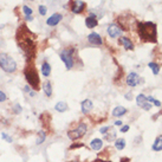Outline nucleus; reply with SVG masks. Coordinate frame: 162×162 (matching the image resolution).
<instances>
[{
	"mask_svg": "<svg viewBox=\"0 0 162 162\" xmlns=\"http://www.w3.org/2000/svg\"><path fill=\"white\" fill-rule=\"evenodd\" d=\"M113 128H114V127H113ZM113 128H111V129H113ZM111 129H110V130H111ZM110 130H109L107 134L103 135V136H104V140L108 141V142H113V141L116 138V131H115V130H114V131H110Z\"/></svg>",
	"mask_w": 162,
	"mask_h": 162,
	"instance_id": "obj_23",
	"label": "nucleus"
},
{
	"mask_svg": "<svg viewBox=\"0 0 162 162\" xmlns=\"http://www.w3.org/2000/svg\"><path fill=\"white\" fill-rule=\"evenodd\" d=\"M62 19H63V16H62L60 13H53L51 17L47 18L46 25H47V26H56V25H58V24L60 23Z\"/></svg>",
	"mask_w": 162,
	"mask_h": 162,
	"instance_id": "obj_13",
	"label": "nucleus"
},
{
	"mask_svg": "<svg viewBox=\"0 0 162 162\" xmlns=\"http://www.w3.org/2000/svg\"><path fill=\"white\" fill-rule=\"evenodd\" d=\"M24 91H25V92H30V91H31V87H29V85H26V87L24 88Z\"/></svg>",
	"mask_w": 162,
	"mask_h": 162,
	"instance_id": "obj_38",
	"label": "nucleus"
},
{
	"mask_svg": "<svg viewBox=\"0 0 162 162\" xmlns=\"http://www.w3.org/2000/svg\"><path fill=\"white\" fill-rule=\"evenodd\" d=\"M90 148H91L92 150H95V151L101 150V149L103 148V141H102L101 138H94V140H91V142H90Z\"/></svg>",
	"mask_w": 162,
	"mask_h": 162,
	"instance_id": "obj_16",
	"label": "nucleus"
},
{
	"mask_svg": "<svg viewBox=\"0 0 162 162\" xmlns=\"http://www.w3.org/2000/svg\"><path fill=\"white\" fill-rule=\"evenodd\" d=\"M92 162H110V161H104V160H100V158H97V160H95V161H92Z\"/></svg>",
	"mask_w": 162,
	"mask_h": 162,
	"instance_id": "obj_41",
	"label": "nucleus"
},
{
	"mask_svg": "<svg viewBox=\"0 0 162 162\" xmlns=\"http://www.w3.org/2000/svg\"><path fill=\"white\" fill-rule=\"evenodd\" d=\"M129 129H130V128H129V125H123V127H121V129H120V130H121V133H127Z\"/></svg>",
	"mask_w": 162,
	"mask_h": 162,
	"instance_id": "obj_32",
	"label": "nucleus"
},
{
	"mask_svg": "<svg viewBox=\"0 0 162 162\" xmlns=\"http://www.w3.org/2000/svg\"><path fill=\"white\" fill-rule=\"evenodd\" d=\"M125 100H128V101H131V100H133V96H131V92H128V94L125 95Z\"/></svg>",
	"mask_w": 162,
	"mask_h": 162,
	"instance_id": "obj_34",
	"label": "nucleus"
},
{
	"mask_svg": "<svg viewBox=\"0 0 162 162\" xmlns=\"http://www.w3.org/2000/svg\"><path fill=\"white\" fill-rule=\"evenodd\" d=\"M88 131V125L84 123V122H80L76 129L73 130H69L67 131V137L71 140V141H76V140H79L80 137H83Z\"/></svg>",
	"mask_w": 162,
	"mask_h": 162,
	"instance_id": "obj_5",
	"label": "nucleus"
},
{
	"mask_svg": "<svg viewBox=\"0 0 162 162\" xmlns=\"http://www.w3.org/2000/svg\"><path fill=\"white\" fill-rule=\"evenodd\" d=\"M23 12H24V14H25V16H32V13H33L32 9H31V7H29L27 5H24V6H23Z\"/></svg>",
	"mask_w": 162,
	"mask_h": 162,
	"instance_id": "obj_26",
	"label": "nucleus"
},
{
	"mask_svg": "<svg viewBox=\"0 0 162 162\" xmlns=\"http://www.w3.org/2000/svg\"><path fill=\"white\" fill-rule=\"evenodd\" d=\"M5 101H7V95H6L4 91L0 90V103H3V102H5Z\"/></svg>",
	"mask_w": 162,
	"mask_h": 162,
	"instance_id": "obj_31",
	"label": "nucleus"
},
{
	"mask_svg": "<svg viewBox=\"0 0 162 162\" xmlns=\"http://www.w3.org/2000/svg\"><path fill=\"white\" fill-rule=\"evenodd\" d=\"M92 108H94V103L91 100L87 98L80 103V110H82V114H84V115H88L92 110Z\"/></svg>",
	"mask_w": 162,
	"mask_h": 162,
	"instance_id": "obj_12",
	"label": "nucleus"
},
{
	"mask_svg": "<svg viewBox=\"0 0 162 162\" xmlns=\"http://www.w3.org/2000/svg\"><path fill=\"white\" fill-rule=\"evenodd\" d=\"M137 31L140 34V38L147 43H156L157 42V30L156 24L151 22H143L138 23Z\"/></svg>",
	"mask_w": 162,
	"mask_h": 162,
	"instance_id": "obj_2",
	"label": "nucleus"
},
{
	"mask_svg": "<svg viewBox=\"0 0 162 162\" xmlns=\"http://www.w3.org/2000/svg\"><path fill=\"white\" fill-rule=\"evenodd\" d=\"M38 10H39V13H40V16H45V14H46V12H47V9H46V6H44V5H40V6L38 7Z\"/></svg>",
	"mask_w": 162,
	"mask_h": 162,
	"instance_id": "obj_29",
	"label": "nucleus"
},
{
	"mask_svg": "<svg viewBox=\"0 0 162 162\" xmlns=\"http://www.w3.org/2000/svg\"><path fill=\"white\" fill-rule=\"evenodd\" d=\"M22 111H23V108H22V105H19V104H16V105L13 107V113H14L16 115L20 114Z\"/></svg>",
	"mask_w": 162,
	"mask_h": 162,
	"instance_id": "obj_28",
	"label": "nucleus"
},
{
	"mask_svg": "<svg viewBox=\"0 0 162 162\" xmlns=\"http://www.w3.org/2000/svg\"><path fill=\"white\" fill-rule=\"evenodd\" d=\"M125 140L122 137V138H117L116 141H115V148L117 149V150H123L124 148H125Z\"/></svg>",
	"mask_w": 162,
	"mask_h": 162,
	"instance_id": "obj_22",
	"label": "nucleus"
},
{
	"mask_svg": "<svg viewBox=\"0 0 162 162\" xmlns=\"http://www.w3.org/2000/svg\"><path fill=\"white\" fill-rule=\"evenodd\" d=\"M122 33H123V30H122V27H120L118 25H116V24L109 25V27H108V34H109L110 38L115 39V38L120 37Z\"/></svg>",
	"mask_w": 162,
	"mask_h": 162,
	"instance_id": "obj_8",
	"label": "nucleus"
},
{
	"mask_svg": "<svg viewBox=\"0 0 162 162\" xmlns=\"http://www.w3.org/2000/svg\"><path fill=\"white\" fill-rule=\"evenodd\" d=\"M43 90H44V94H45V96H47V97H51L52 96V85H51V82H45L44 84H43Z\"/></svg>",
	"mask_w": 162,
	"mask_h": 162,
	"instance_id": "obj_20",
	"label": "nucleus"
},
{
	"mask_svg": "<svg viewBox=\"0 0 162 162\" xmlns=\"http://www.w3.org/2000/svg\"><path fill=\"white\" fill-rule=\"evenodd\" d=\"M46 133L44 131V130H40V131H38V136H37V144L39 146V144H42V143H44V141L46 140Z\"/></svg>",
	"mask_w": 162,
	"mask_h": 162,
	"instance_id": "obj_24",
	"label": "nucleus"
},
{
	"mask_svg": "<svg viewBox=\"0 0 162 162\" xmlns=\"http://www.w3.org/2000/svg\"><path fill=\"white\" fill-rule=\"evenodd\" d=\"M17 42L27 57H32L36 52V45L33 37H30V32L25 25H22L17 32Z\"/></svg>",
	"mask_w": 162,
	"mask_h": 162,
	"instance_id": "obj_1",
	"label": "nucleus"
},
{
	"mask_svg": "<svg viewBox=\"0 0 162 162\" xmlns=\"http://www.w3.org/2000/svg\"><path fill=\"white\" fill-rule=\"evenodd\" d=\"M24 76H25V79L27 80L29 85L34 89V90H39V84H40V80H39V76H38V72L37 70L33 67V66H26L25 70H24Z\"/></svg>",
	"mask_w": 162,
	"mask_h": 162,
	"instance_id": "obj_4",
	"label": "nucleus"
},
{
	"mask_svg": "<svg viewBox=\"0 0 162 162\" xmlns=\"http://www.w3.org/2000/svg\"><path fill=\"white\" fill-rule=\"evenodd\" d=\"M120 44H122L124 46V49L128 50V51L134 50V44H133V42L128 37H121L120 38Z\"/></svg>",
	"mask_w": 162,
	"mask_h": 162,
	"instance_id": "obj_15",
	"label": "nucleus"
},
{
	"mask_svg": "<svg viewBox=\"0 0 162 162\" xmlns=\"http://www.w3.org/2000/svg\"><path fill=\"white\" fill-rule=\"evenodd\" d=\"M29 94H30V97H34V96H36V91H32V90H31Z\"/></svg>",
	"mask_w": 162,
	"mask_h": 162,
	"instance_id": "obj_40",
	"label": "nucleus"
},
{
	"mask_svg": "<svg viewBox=\"0 0 162 162\" xmlns=\"http://www.w3.org/2000/svg\"><path fill=\"white\" fill-rule=\"evenodd\" d=\"M153 104H154L155 107H161V102H160V101H157V100H154Z\"/></svg>",
	"mask_w": 162,
	"mask_h": 162,
	"instance_id": "obj_35",
	"label": "nucleus"
},
{
	"mask_svg": "<svg viewBox=\"0 0 162 162\" xmlns=\"http://www.w3.org/2000/svg\"><path fill=\"white\" fill-rule=\"evenodd\" d=\"M78 147H84V144H83V143H80V144H72V146L70 147V149H73V148H78Z\"/></svg>",
	"mask_w": 162,
	"mask_h": 162,
	"instance_id": "obj_33",
	"label": "nucleus"
},
{
	"mask_svg": "<svg viewBox=\"0 0 162 162\" xmlns=\"http://www.w3.org/2000/svg\"><path fill=\"white\" fill-rule=\"evenodd\" d=\"M42 73L44 77H49L51 75V65L46 60L42 64Z\"/></svg>",
	"mask_w": 162,
	"mask_h": 162,
	"instance_id": "obj_19",
	"label": "nucleus"
},
{
	"mask_svg": "<svg viewBox=\"0 0 162 162\" xmlns=\"http://www.w3.org/2000/svg\"><path fill=\"white\" fill-rule=\"evenodd\" d=\"M111 128H113L111 125H107V127H102V128L100 129V133H101L102 135H104V134H107V133H108V131H109V130H110Z\"/></svg>",
	"mask_w": 162,
	"mask_h": 162,
	"instance_id": "obj_30",
	"label": "nucleus"
},
{
	"mask_svg": "<svg viewBox=\"0 0 162 162\" xmlns=\"http://www.w3.org/2000/svg\"><path fill=\"white\" fill-rule=\"evenodd\" d=\"M141 82V78L140 76L136 73V72H130L127 77V85L130 87V88H134L136 87L138 83Z\"/></svg>",
	"mask_w": 162,
	"mask_h": 162,
	"instance_id": "obj_10",
	"label": "nucleus"
},
{
	"mask_svg": "<svg viewBox=\"0 0 162 162\" xmlns=\"http://www.w3.org/2000/svg\"><path fill=\"white\" fill-rule=\"evenodd\" d=\"M85 25L88 29H95L98 25V18L95 16V13H90V16L85 19Z\"/></svg>",
	"mask_w": 162,
	"mask_h": 162,
	"instance_id": "obj_14",
	"label": "nucleus"
},
{
	"mask_svg": "<svg viewBox=\"0 0 162 162\" xmlns=\"http://www.w3.org/2000/svg\"><path fill=\"white\" fill-rule=\"evenodd\" d=\"M0 69L7 73H13L17 71V62L6 52L0 53Z\"/></svg>",
	"mask_w": 162,
	"mask_h": 162,
	"instance_id": "obj_3",
	"label": "nucleus"
},
{
	"mask_svg": "<svg viewBox=\"0 0 162 162\" xmlns=\"http://www.w3.org/2000/svg\"><path fill=\"white\" fill-rule=\"evenodd\" d=\"M25 20H27V22H32V20H33V17H32V16H25Z\"/></svg>",
	"mask_w": 162,
	"mask_h": 162,
	"instance_id": "obj_37",
	"label": "nucleus"
},
{
	"mask_svg": "<svg viewBox=\"0 0 162 162\" xmlns=\"http://www.w3.org/2000/svg\"><path fill=\"white\" fill-rule=\"evenodd\" d=\"M70 162H78V161H70Z\"/></svg>",
	"mask_w": 162,
	"mask_h": 162,
	"instance_id": "obj_42",
	"label": "nucleus"
},
{
	"mask_svg": "<svg viewBox=\"0 0 162 162\" xmlns=\"http://www.w3.org/2000/svg\"><path fill=\"white\" fill-rule=\"evenodd\" d=\"M73 53H75V50L73 49H64L59 52V57L60 59L63 60V63L65 64V67L66 70H71L72 66H73Z\"/></svg>",
	"mask_w": 162,
	"mask_h": 162,
	"instance_id": "obj_6",
	"label": "nucleus"
},
{
	"mask_svg": "<svg viewBox=\"0 0 162 162\" xmlns=\"http://www.w3.org/2000/svg\"><path fill=\"white\" fill-rule=\"evenodd\" d=\"M114 124H115V125H117V127H121L123 123H122V121H116V122H114Z\"/></svg>",
	"mask_w": 162,
	"mask_h": 162,
	"instance_id": "obj_39",
	"label": "nucleus"
},
{
	"mask_svg": "<svg viewBox=\"0 0 162 162\" xmlns=\"http://www.w3.org/2000/svg\"><path fill=\"white\" fill-rule=\"evenodd\" d=\"M88 40H89L90 44H92L95 46H100V45L103 44V39H102V37L97 32H91L88 36Z\"/></svg>",
	"mask_w": 162,
	"mask_h": 162,
	"instance_id": "obj_11",
	"label": "nucleus"
},
{
	"mask_svg": "<svg viewBox=\"0 0 162 162\" xmlns=\"http://www.w3.org/2000/svg\"><path fill=\"white\" fill-rule=\"evenodd\" d=\"M136 103L140 108H142L143 110H150L151 109V103L147 101V96L143 95V94H140L137 97H136Z\"/></svg>",
	"mask_w": 162,
	"mask_h": 162,
	"instance_id": "obj_7",
	"label": "nucleus"
},
{
	"mask_svg": "<svg viewBox=\"0 0 162 162\" xmlns=\"http://www.w3.org/2000/svg\"><path fill=\"white\" fill-rule=\"evenodd\" d=\"M85 7H87V4L84 1H82V0H75L71 6V11L76 14H79L85 10Z\"/></svg>",
	"mask_w": 162,
	"mask_h": 162,
	"instance_id": "obj_9",
	"label": "nucleus"
},
{
	"mask_svg": "<svg viewBox=\"0 0 162 162\" xmlns=\"http://www.w3.org/2000/svg\"><path fill=\"white\" fill-rule=\"evenodd\" d=\"M125 114H127V109L124 107H122V105H117L113 110V116H115V117H121V116H123Z\"/></svg>",
	"mask_w": 162,
	"mask_h": 162,
	"instance_id": "obj_17",
	"label": "nucleus"
},
{
	"mask_svg": "<svg viewBox=\"0 0 162 162\" xmlns=\"http://www.w3.org/2000/svg\"><path fill=\"white\" fill-rule=\"evenodd\" d=\"M1 138L5 140V141H7L9 143H12V142H13V138H12L11 136H9L6 133H3V134H1Z\"/></svg>",
	"mask_w": 162,
	"mask_h": 162,
	"instance_id": "obj_27",
	"label": "nucleus"
},
{
	"mask_svg": "<svg viewBox=\"0 0 162 162\" xmlns=\"http://www.w3.org/2000/svg\"><path fill=\"white\" fill-rule=\"evenodd\" d=\"M153 150L154 151H161L162 150V135H158L154 143H153Z\"/></svg>",
	"mask_w": 162,
	"mask_h": 162,
	"instance_id": "obj_18",
	"label": "nucleus"
},
{
	"mask_svg": "<svg viewBox=\"0 0 162 162\" xmlns=\"http://www.w3.org/2000/svg\"><path fill=\"white\" fill-rule=\"evenodd\" d=\"M120 162H130V158L129 157H122L120 160Z\"/></svg>",
	"mask_w": 162,
	"mask_h": 162,
	"instance_id": "obj_36",
	"label": "nucleus"
},
{
	"mask_svg": "<svg viewBox=\"0 0 162 162\" xmlns=\"http://www.w3.org/2000/svg\"><path fill=\"white\" fill-rule=\"evenodd\" d=\"M54 109H56L58 113H65V111L69 109V107H67V104H66L65 102H58V103L54 105Z\"/></svg>",
	"mask_w": 162,
	"mask_h": 162,
	"instance_id": "obj_21",
	"label": "nucleus"
},
{
	"mask_svg": "<svg viewBox=\"0 0 162 162\" xmlns=\"http://www.w3.org/2000/svg\"><path fill=\"white\" fill-rule=\"evenodd\" d=\"M148 66L150 67V70L153 71L154 75H158V72H160V65H158V64H156V63H154V62H150V63L148 64Z\"/></svg>",
	"mask_w": 162,
	"mask_h": 162,
	"instance_id": "obj_25",
	"label": "nucleus"
}]
</instances>
